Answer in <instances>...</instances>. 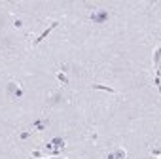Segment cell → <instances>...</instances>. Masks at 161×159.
I'll list each match as a JSON object with an SVG mask.
<instances>
[{
    "mask_svg": "<svg viewBox=\"0 0 161 159\" xmlns=\"http://www.w3.org/2000/svg\"><path fill=\"white\" fill-rule=\"evenodd\" d=\"M57 78H59V81L63 85H68V78L65 76V72H57Z\"/></svg>",
    "mask_w": 161,
    "mask_h": 159,
    "instance_id": "obj_7",
    "label": "cell"
},
{
    "mask_svg": "<svg viewBox=\"0 0 161 159\" xmlns=\"http://www.w3.org/2000/svg\"><path fill=\"white\" fill-rule=\"evenodd\" d=\"M30 135H32V131H25V133H21V140H25V138H29Z\"/></svg>",
    "mask_w": 161,
    "mask_h": 159,
    "instance_id": "obj_9",
    "label": "cell"
},
{
    "mask_svg": "<svg viewBox=\"0 0 161 159\" xmlns=\"http://www.w3.org/2000/svg\"><path fill=\"white\" fill-rule=\"evenodd\" d=\"M93 89H102V91H108V93H116L112 87H108V85H101V84H95V85H93Z\"/></svg>",
    "mask_w": 161,
    "mask_h": 159,
    "instance_id": "obj_6",
    "label": "cell"
},
{
    "mask_svg": "<svg viewBox=\"0 0 161 159\" xmlns=\"http://www.w3.org/2000/svg\"><path fill=\"white\" fill-rule=\"evenodd\" d=\"M57 25H59V23H57V21H55V23H51V25H49V27H48V29H46V30H44V32H42V34H40V36H38V38H36V40H34V44H42V42H44V40H46V38H48V36H49V32H51V30H53V29L57 27Z\"/></svg>",
    "mask_w": 161,
    "mask_h": 159,
    "instance_id": "obj_4",
    "label": "cell"
},
{
    "mask_svg": "<svg viewBox=\"0 0 161 159\" xmlns=\"http://www.w3.org/2000/svg\"><path fill=\"white\" fill-rule=\"evenodd\" d=\"M48 125H49V119H46V117H44V119H38V121H36L34 125H32V129H30V131H32V133L44 131V129H46V127H48Z\"/></svg>",
    "mask_w": 161,
    "mask_h": 159,
    "instance_id": "obj_5",
    "label": "cell"
},
{
    "mask_svg": "<svg viewBox=\"0 0 161 159\" xmlns=\"http://www.w3.org/2000/svg\"><path fill=\"white\" fill-rule=\"evenodd\" d=\"M8 91H10V99H13V100L21 99V97L25 95V91L17 84H8Z\"/></svg>",
    "mask_w": 161,
    "mask_h": 159,
    "instance_id": "obj_2",
    "label": "cell"
},
{
    "mask_svg": "<svg viewBox=\"0 0 161 159\" xmlns=\"http://www.w3.org/2000/svg\"><path fill=\"white\" fill-rule=\"evenodd\" d=\"M53 148H57V150L65 148V138H61V136H55L51 142H48V144H46V150H53Z\"/></svg>",
    "mask_w": 161,
    "mask_h": 159,
    "instance_id": "obj_3",
    "label": "cell"
},
{
    "mask_svg": "<svg viewBox=\"0 0 161 159\" xmlns=\"http://www.w3.org/2000/svg\"><path fill=\"white\" fill-rule=\"evenodd\" d=\"M155 63H159V48L155 49Z\"/></svg>",
    "mask_w": 161,
    "mask_h": 159,
    "instance_id": "obj_12",
    "label": "cell"
},
{
    "mask_svg": "<svg viewBox=\"0 0 161 159\" xmlns=\"http://www.w3.org/2000/svg\"><path fill=\"white\" fill-rule=\"evenodd\" d=\"M108 17H110V13H108V10H101V8H95L89 15V19L95 25H104L108 21Z\"/></svg>",
    "mask_w": 161,
    "mask_h": 159,
    "instance_id": "obj_1",
    "label": "cell"
},
{
    "mask_svg": "<svg viewBox=\"0 0 161 159\" xmlns=\"http://www.w3.org/2000/svg\"><path fill=\"white\" fill-rule=\"evenodd\" d=\"M13 25L19 29V27H23V21H21V19H15V23H13Z\"/></svg>",
    "mask_w": 161,
    "mask_h": 159,
    "instance_id": "obj_11",
    "label": "cell"
},
{
    "mask_svg": "<svg viewBox=\"0 0 161 159\" xmlns=\"http://www.w3.org/2000/svg\"><path fill=\"white\" fill-rule=\"evenodd\" d=\"M61 100V95H53V97H51V102H53V104H55V102H59Z\"/></svg>",
    "mask_w": 161,
    "mask_h": 159,
    "instance_id": "obj_10",
    "label": "cell"
},
{
    "mask_svg": "<svg viewBox=\"0 0 161 159\" xmlns=\"http://www.w3.org/2000/svg\"><path fill=\"white\" fill-rule=\"evenodd\" d=\"M114 159H125V152H123V150H116V152H114Z\"/></svg>",
    "mask_w": 161,
    "mask_h": 159,
    "instance_id": "obj_8",
    "label": "cell"
}]
</instances>
